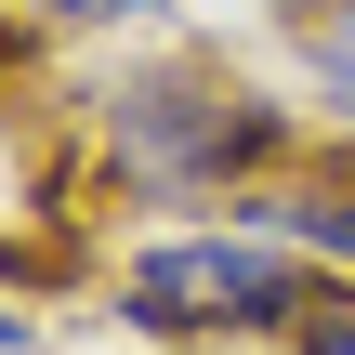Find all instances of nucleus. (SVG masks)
<instances>
[{
    "instance_id": "nucleus-1",
    "label": "nucleus",
    "mask_w": 355,
    "mask_h": 355,
    "mask_svg": "<svg viewBox=\"0 0 355 355\" xmlns=\"http://www.w3.org/2000/svg\"><path fill=\"white\" fill-rule=\"evenodd\" d=\"M92 145L132 211H237L250 184H277L303 158V119L263 105L211 53H132L92 79Z\"/></svg>"
},
{
    "instance_id": "nucleus-2",
    "label": "nucleus",
    "mask_w": 355,
    "mask_h": 355,
    "mask_svg": "<svg viewBox=\"0 0 355 355\" xmlns=\"http://www.w3.org/2000/svg\"><path fill=\"white\" fill-rule=\"evenodd\" d=\"M329 290H343L329 263H303L224 211V224H171L119 263V329L132 343H290Z\"/></svg>"
},
{
    "instance_id": "nucleus-3",
    "label": "nucleus",
    "mask_w": 355,
    "mask_h": 355,
    "mask_svg": "<svg viewBox=\"0 0 355 355\" xmlns=\"http://www.w3.org/2000/svg\"><path fill=\"white\" fill-rule=\"evenodd\" d=\"M237 224L277 237V250H303V263H329V277L355 290V158H343V145H329V158H290L277 184H250Z\"/></svg>"
},
{
    "instance_id": "nucleus-4",
    "label": "nucleus",
    "mask_w": 355,
    "mask_h": 355,
    "mask_svg": "<svg viewBox=\"0 0 355 355\" xmlns=\"http://www.w3.org/2000/svg\"><path fill=\"white\" fill-rule=\"evenodd\" d=\"M290 66H303V119L355 158V0H290Z\"/></svg>"
},
{
    "instance_id": "nucleus-5",
    "label": "nucleus",
    "mask_w": 355,
    "mask_h": 355,
    "mask_svg": "<svg viewBox=\"0 0 355 355\" xmlns=\"http://www.w3.org/2000/svg\"><path fill=\"white\" fill-rule=\"evenodd\" d=\"M13 13H40V26H79V40H119V26H145L158 0H13Z\"/></svg>"
},
{
    "instance_id": "nucleus-6",
    "label": "nucleus",
    "mask_w": 355,
    "mask_h": 355,
    "mask_svg": "<svg viewBox=\"0 0 355 355\" xmlns=\"http://www.w3.org/2000/svg\"><path fill=\"white\" fill-rule=\"evenodd\" d=\"M277 355H355V290H329V303H316V316H303Z\"/></svg>"
},
{
    "instance_id": "nucleus-7",
    "label": "nucleus",
    "mask_w": 355,
    "mask_h": 355,
    "mask_svg": "<svg viewBox=\"0 0 355 355\" xmlns=\"http://www.w3.org/2000/svg\"><path fill=\"white\" fill-rule=\"evenodd\" d=\"M0 355H40V316L26 303H0Z\"/></svg>"
}]
</instances>
